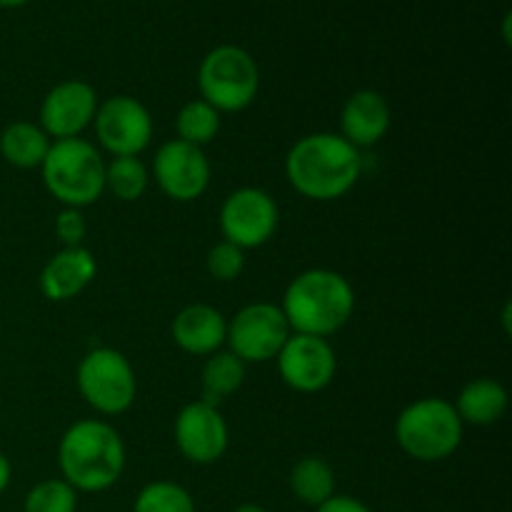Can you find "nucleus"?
Wrapping results in <instances>:
<instances>
[{
    "instance_id": "1",
    "label": "nucleus",
    "mask_w": 512,
    "mask_h": 512,
    "mask_svg": "<svg viewBox=\"0 0 512 512\" xmlns=\"http://www.w3.org/2000/svg\"><path fill=\"white\" fill-rule=\"evenodd\" d=\"M360 170L358 148L333 133L305 135L285 158L288 183L310 200L343 198L358 183Z\"/></svg>"
},
{
    "instance_id": "2",
    "label": "nucleus",
    "mask_w": 512,
    "mask_h": 512,
    "mask_svg": "<svg viewBox=\"0 0 512 512\" xmlns=\"http://www.w3.org/2000/svg\"><path fill=\"white\" fill-rule=\"evenodd\" d=\"M58 465L63 480L75 493H103L123 475V440L118 430L103 420H80L70 425L60 440Z\"/></svg>"
},
{
    "instance_id": "3",
    "label": "nucleus",
    "mask_w": 512,
    "mask_h": 512,
    "mask_svg": "<svg viewBox=\"0 0 512 512\" xmlns=\"http://www.w3.org/2000/svg\"><path fill=\"white\" fill-rule=\"evenodd\" d=\"M355 308V293L335 270L315 268L300 273L283 295L285 320L300 335L325 338L343 328Z\"/></svg>"
},
{
    "instance_id": "4",
    "label": "nucleus",
    "mask_w": 512,
    "mask_h": 512,
    "mask_svg": "<svg viewBox=\"0 0 512 512\" xmlns=\"http://www.w3.org/2000/svg\"><path fill=\"white\" fill-rule=\"evenodd\" d=\"M43 183L65 208L93 205L105 190V163L83 138L53 140L43 165Z\"/></svg>"
},
{
    "instance_id": "5",
    "label": "nucleus",
    "mask_w": 512,
    "mask_h": 512,
    "mask_svg": "<svg viewBox=\"0 0 512 512\" xmlns=\"http://www.w3.org/2000/svg\"><path fill=\"white\" fill-rule=\"evenodd\" d=\"M398 445L420 463H438L450 458L463 440V420L453 403L443 398H423L400 413L395 420Z\"/></svg>"
},
{
    "instance_id": "6",
    "label": "nucleus",
    "mask_w": 512,
    "mask_h": 512,
    "mask_svg": "<svg viewBox=\"0 0 512 512\" xmlns=\"http://www.w3.org/2000/svg\"><path fill=\"white\" fill-rule=\"evenodd\" d=\"M198 88L205 103L218 113H238L258 95V63L238 45H218L200 63Z\"/></svg>"
},
{
    "instance_id": "7",
    "label": "nucleus",
    "mask_w": 512,
    "mask_h": 512,
    "mask_svg": "<svg viewBox=\"0 0 512 512\" xmlns=\"http://www.w3.org/2000/svg\"><path fill=\"white\" fill-rule=\"evenodd\" d=\"M78 390L98 413H125L135 400V373L118 350H90L78 365Z\"/></svg>"
},
{
    "instance_id": "8",
    "label": "nucleus",
    "mask_w": 512,
    "mask_h": 512,
    "mask_svg": "<svg viewBox=\"0 0 512 512\" xmlns=\"http://www.w3.org/2000/svg\"><path fill=\"white\" fill-rule=\"evenodd\" d=\"M288 338L290 325L278 305L250 303L238 310L233 323H228L225 343L243 363H268L278 358Z\"/></svg>"
},
{
    "instance_id": "9",
    "label": "nucleus",
    "mask_w": 512,
    "mask_h": 512,
    "mask_svg": "<svg viewBox=\"0 0 512 512\" xmlns=\"http://www.w3.org/2000/svg\"><path fill=\"white\" fill-rule=\"evenodd\" d=\"M278 228V205L265 190L240 188L225 198L220 208V230L238 248H260Z\"/></svg>"
},
{
    "instance_id": "10",
    "label": "nucleus",
    "mask_w": 512,
    "mask_h": 512,
    "mask_svg": "<svg viewBox=\"0 0 512 512\" xmlns=\"http://www.w3.org/2000/svg\"><path fill=\"white\" fill-rule=\"evenodd\" d=\"M95 135L115 158L143 153L153 138V118L140 100L130 95L108 98L95 110Z\"/></svg>"
},
{
    "instance_id": "11",
    "label": "nucleus",
    "mask_w": 512,
    "mask_h": 512,
    "mask_svg": "<svg viewBox=\"0 0 512 512\" xmlns=\"http://www.w3.org/2000/svg\"><path fill=\"white\" fill-rule=\"evenodd\" d=\"M275 360L283 383L298 393H318L328 388L338 368L335 350L328 340L300 333H290Z\"/></svg>"
},
{
    "instance_id": "12",
    "label": "nucleus",
    "mask_w": 512,
    "mask_h": 512,
    "mask_svg": "<svg viewBox=\"0 0 512 512\" xmlns=\"http://www.w3.org/2000/svg\"><path fill=\"white\" fill-rule=\"evenodd\" d=\"M153 175L168 198L178 200V203H190L208 190L210 163L203 148H195L183 140H170V143L160 145V150L155 153Z\"/></svg>"
},
{
    "instance_id": "13",
    "label": "nucleus",
    "mask_w": 512,
    "mask_h": 512,
    "mask_svg": "<svg viewBox=\"0 0 512 512\" xmlns=\"http://www.w3.org/2000/svg\"><path fill=\"white\" fill-rule=\"evenodd\" d=\"M175 445L185 460L195 465H210L228 450V425L215 405L198 400L185 405L173 425Z\"/></svg>"
},
{
    "instance_id": "14",
    "label": "nucleus",
    "mask_w": 512,
    "mask_h": 512,
    "mask_svg": "<svg viewBox=\"0 0 512 512\" xmlns=\"http://www.w3.org/2000/svg\"><path fill=\"white\" fill-rule=\"evenodd\" d=\"M95 110H98V95L93 85L85 80H65L43 98L40 128L55 140L78 138L93 123Z\"/></svg>"
},
{
    "instance_id": "15",
    "label": "nucleus",
    "mask_w": 512,
    "mask_h": 512,
    "mask_svg": "<svg viewBox=\"0 0 512 512\" xmlns=\"http://www.w3.org/2000/svg\"><path fill=\"white\" fill-rule=\"evenodd\" d=\"M98 265L90 250L83 245L78 248H63L58 255L48 260V265L40 273V290L48 300H70L83 293L93 283Z\"/></svg>"
},
{
    "instance_id": "16",
    "label": "nucleus",
    "mask_w": 512,
    "mask_h": 512,
    "mask_svg": "<svg viewBox=\"0 0 512 512\" xmlns=\"http://www.w3.org/2000/svg\"><path fill=\"white\" fill-rule=\"evenodd\" d=\"M340 128H343V138L355 148L375 145L390 130L388 100L375 90H358L343 105Z\"/></svg>"
},
{
    "instance_id": "17",
    "label": "nucleus",
    "mask_w": 512,
    "mask_h": 512,
    "mask_svg": "<svg viewBox=\"0 0 512 512\" xmlns=\"http://www.w3.org/2000/svg\"><path fill=\"white\" fill-rule=\"evenodd\" d=\"M228 335L223 313L210 305H188L173 320V340L190 355H213Z\"/></svg>"
},
{
    "instance_id": "18",
    "label": "nucleus",
    "mask_w": 512,
    "mask_h": 512,
    "mask_svg": "<svg viewBox=\"0 0 512 512\" xmlns=\"http://www.w3.org/2000/svg\"><path fill=\"white\" fill-rule=\"evenodd\" d=\"M458 418L470 425H493L508 410V390L493 378L473 380L458 395V403L453 405Z\"/></svg>"
},
{
    "instance_id": "19",
    "label": "nucleus",
    "mask_w": 512,
    "mask_h": 512,
    "mask_svg": "<svg viewBox=\"0 0 512 512\" xmlns=\"http://www.w3.org/2000/svg\"><path fill=\"white\" fill-rule=\"evenodd\" d=\"M50 143L53 140L48 138V133L40 125L18 120V123L8 125L0 135V155L15 168H40L45 155H48Z\"/></svg>"
},
{
    "instance_id": "20",
    "label": "nucleus",
    "mask_w": 512,
    "mask_h": 512,
    "mask_svg": "<svg viewBox=\"0 0 512 512\" xmlns=\"http://www.w3.org/2000/svg\"><path fill=\"white\" fill-rule=\"evenodd\" d=\"M290 490L308 508H320L335 495V473L323 458H300L290 470Z\"/></svg>"
},
{
    "instance_id": "21",
    "label": "nucleus",
    "mask_w": 512,
    "mask_h": 512,
    "mask_svg": "<svg viewBox=\"0 0 512 512\" xmlns=\"http://www.w3.org/2000/svg\"><path fill=\"white\" fill-rule=\"evenodd\" d=\"M245 380V363L228 353H213L203 365V400L213 405L215 400L235 393Z\"/></svg>"
},
{
    "instance_id": "22",
    "label": "nucleus",
    "mask_w": 512,
    "mask_h": 512,
    "mask_svg": "<svg viewBox=\"0 0 512 512\" xmlns=\"http://www.w3.org/2000/svg\"><path fill=\"white\" fill-rule=\"evenodd\" d=\"M175 128H178V140L195 145V148H203V145L213 143L215 135H218L220 113L213 105L205 103L203 98L190 100L180 108Z\"/></svg>"
},
{
    "instance_id": "23",
    "label": "nucleus",
    "mask_w": 512,
    "mask_h": 512,
    "mask_svg": "<svg viewBox=\"0 0 512 512\" xmlns=\"http://www.w3.org/2000/svg\"><path fill=\"white\" fill-rule=\"evenodd\" d=\"M105 188L118 200L133 203L148 190V170L138 155H120L105 165Z\"/></svg>"
},
{
    "instance_id": "24",
    "label": "nucleus",
    "mask_w": 512,
    "mask_h": 512,
    "mask_svg": "<svg viewBox=\"0 0 512 512\" xmlns=\"http://www.w3.org/2000/svg\"><path fill=\"white\" fill-rule=\"evenodd\" d=\"M133 512H195V503L183 485L158 480L140 490Z\"/></svg>"
},
{
    "instance_id": "25",
    "label": "nucleus",
    "mask_w": 512,
    "mask_h": 512,
    "mask_svg": "<svg viewBox=\"0 0 512 512\" xmlns=\"http://www.w3.org/2000/svg\"><path fill=\"white\" fill-rule=\"evenodd\" d=\"M78 493L65 480H43L25 495L23 512H75Z\"/></svg>"
},
{
    "instance_id": "26",
    "label": "nucleus",
    "mask_w": 512,
    "mask_h": 512,
    "mask_svg": "<svg viewBox=\"0 0 512 512\" xmlns=\"http://www.w3.org/2000/svg\"><path fill=\"white\" fill-rule=\"evenodd\" d=\"M243 268H245V250L238 248V245L228 243V240L218 243L208 253V273L213 275L215 280H220V283H230V280L240 278Z\"/></svg>"
},
{
    "instance_id": "27",
    "label": "nucleus",
    "mask_w": 512,
    "mask_h": 512,
    "mask_svg": "<svg viewBox=\"0 0 512 512\" xmlns=\"http://www.w3.org/2000/svg\"><path fill=\"white\" fill-rule=\"evenodd\" d=\"M85 233H88V225H85L83 213L78 208H65L55 218V235H58L65 248H78L83 243Z\"/></svg>"
},
{
    "instance_id": "28",
    "label": "nucleus",
    "mask_w": 512,
    "mask_h": 512,
    "mask_svg": "<svg viewBox=\"0 0 512 512\" xmlns=\"http://www.w3.org/2000/svg\"><path fill=\"white\" fill-rule=\"evenodd\" d=\"M315 512H373L368 505H363L360 500L350 498V495H333L330 500H325Z\"/></svg>"
},
{
    "instance_id": "29",
    "label": "nucleus",
    "mask_w": 512,
    "mask_h": 512,
    "mask_svg": "<svg viewBox=\"0 0 512 512\" xmlns=\"http://www.w3.org/2000/svg\"><path fill=\"white\" fill-rule=\"evenodd\" d=\"M10 475H13V470H10L8 458L0 453V493H5V488L10 485Z\"/></svg>"
},
{
    "instance_id": "30",
    "label": "nucleus",
    "mask_w": 512,
    "mask_h": 512,
    "mask_svg": "<svg viewBox=\"0 0 512 512\" xmlns=\"http://www.w3.org/2000/svg\"><path fill=\"white\" fill-rule=\"evenodd\" d=\"M233 512H268V510L260 508V505H255V503H245V505H240V508H235Z\"/></svg>"
},
{
    "instance_id": "31",
    "label": "nucleus",
    "mask_w": 512,
    "mask_h": 512,
    "mask_svg": "<svg viewBox=\"0 0 512 512\" xmlns=\"http://www.w3.org/2000/svg\"><path fill=\"white\" fill-rule=\"evenodd\" d=\"M28 0H0V8H20V5H25Z\"/></svg>"
}]
</instances>
